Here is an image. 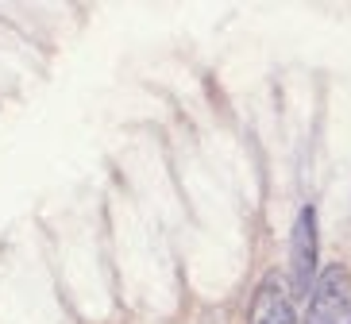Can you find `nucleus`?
Returning <instances> with one entry per match:
<instances>
[{
  "mask_svg": "<svg viewBox=\"0 0 351 324\" xmlns=\"http://www.w3.org/2000/svg\"><path fill=\"white\" fill-rule=\"evenodd\" d=\"M305 324H351V286H348V271L328 266L320 274L317 290L309 297V313Z\"/></svg>",
  "mask_w": 351,
  "mask_h": 324,
  "instance_id": "obj_1",
  "label": "nucleus"
},
{
  "mask_svg": "<svg viewBox=\"0 0 351 324\" xmlns=\"http://www.w3.org/2000/svg\"><path fill=\"white\" fill-rule=\"evenodd\" d=\"M289 262H293V290H298V297H313V290H317V212L309 205L301 209L298 228H293Z\"/></svg>",
  "mask_w": 351,
  "mask_h": 324,
  "instance_id": "obj_2",
  "label": "nucleus"
},
{
  "mask_svg": "<svg viewBox=\"0 0 351 324\" xmlns=\"http://www.w3.org/2000/svg\"><path fill=\"white\" fill-rule=\"evenodd\" d=\"M251 324H298V316H293V301H289L282 278H267V282L255 290V301H251Z\"/></svg>",
  "mask_w": 351,
  "mask_h": 324,
  "instance_id": "obj_3",
  "label": "nucleus"
}]
</instances>
